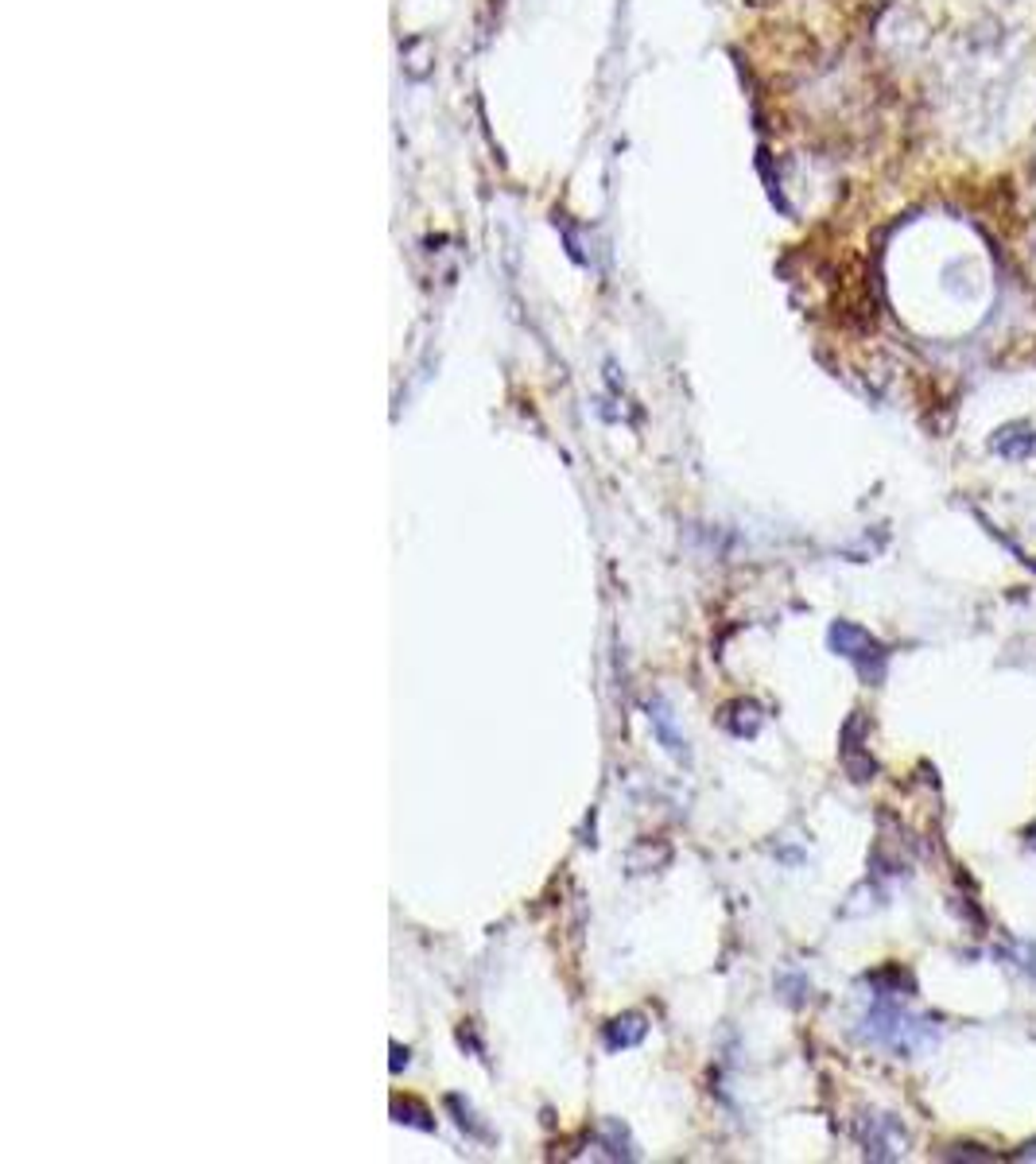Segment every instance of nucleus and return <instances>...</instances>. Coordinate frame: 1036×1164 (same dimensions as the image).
Returning a JSON list of instances; mask_svg holds the SVG:
<instances>
[{"label": "nucleus", "instance_id": "1", "mask_svg": "<svg viewBox=\"0 0 1036 1164\" xmlns=\"http://www.w3.org/2000/svg\"><path fill=\"white\" fill-rule=\"evenodd\" d=\"M865 1036L882 1048H893L900 1056H913L920 1048H928L936 1041V1025L932 1021H920L913 1013H904L897 1002H889V993L874 1006V1013L865 1017Z\"/></svg>", "mask_w": 1036, "mask_h": 1164}, {"label": "nucleus", "instance_id": "2", "mask_svg": "<svg viewBox=\"0 0 1036 1164\" xmlns=\"http://www.w3.org/2000/svg\"><path fill=\"white\" fill-rule=\"evenodd\" d=\"M831 648L854 664L858 676H862L865 683H882L889 652H885V645H882L878 637H869L862 626H850V621H835V626H831Z\"/></svg>", "mask_w": 1036, "mask_h": 1164}, {"label": "nucleus", "instance_id": "3", "mask_svg": "<svg viewBox=\"0 0 1036 1164\" xmlns=\"http://www.w3.org/2000/svg\"><path fill=\"white\" fill-rule=\"evenodd\" d=\"M869 1126H874V1134H862V1145H865L869 1156H900L904 1153V1130L897 1126V1118L874 1114Z\"/></svg>", "mask_w": 1036, "mask_h": 1164}, {"label": "nucleus", "instance_id": "4", "mask_svg": "<svg viewBox=\"0 0 1036 1164\" xmlns=\"http://www.w3.org/2000/svg\"><path fill=\"white\" fill-rule=\"evenodd\" d=\"M645 1017H637V1013H629V1017H617V1021H609V1028H606V1048L609 1052H617V1048H633L641 1036H645Z\"/></svg>", "mask_w": 1036, "mask_h": 1164}, {"label": "nucleus", "instance_id": "5", "mask_svg": "<svg viewBox=\"0 0 1036 1164\" xmlns=\"http://www.w3.org/2000/svg\"><path fill=\"white\" fill-rule=\"evenodd\" d=\"M648 718H652V726H656L660 741H664V745H668V750H672L676 757H683V737H676V730H672V722H668V711H664V706L656 702L652 711H648Z\"/></svg>", "mask_w": 1036, "mask_h": 1164}, {"label": "nucleus", "instance_id": "6", "mask_svg": "<svg viewBox=\"0 0 1036 1164\" xmlns=\"http://www.w3.org/2000/svg\"><path fill=\"white\" fill-rule=\"evenodd\" d=\"M392 1114H396V1121H408V1126L435 1130V1121H427V1114H424L420 1106H411V1102H396V1106H392Z\"/></svg>", "mask_w": 1036, "mask_h": 1164}]
</instances>
